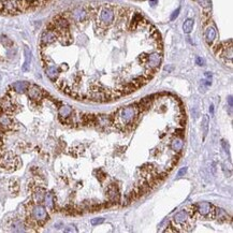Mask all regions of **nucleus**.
Instances as JSON below:
<instances>
[{
  "mask_svg": "<svg viewBox=\"0 0 233 233\" xmlns=\"http://www.w3.org/2000/svg\"><path fill=\"white\" fill-rule=\"evenodd\" d=\"M186 172H187V167L182 168L181 170L178 171V173H177V177H182V176H184V175L186 174Z\"/></svg>",
  "mask_w": 233,
  "mask_h": 233,
  "instance_id": "24",
  "label": "nucleus"
},
{
  "mask_svg": "<svg viewBox=\"0 0 233 233\" xmlns=\"http://www.w3.org/2000/svg\"><path fill=\"white\" fill-rule=\"evenodd\" d=\"M150 104H152V101H150V98H144V99H142V101H140L136 104V108H138L139 112H141L148 109L150 107Z\"/></svg>",
  "mask_w": 233,
  "mask_h": 233,
  "instance_id": "16",
  "label": "nucleus"
},
{
  "mask_svg": "<svg viewBox=\"0 0 233 233\" xmlns=\"http://www.w3.org/2000/svg\"><path fill=\"white\" fill-rule=\"evenodd\" d=\"M44 204H45L46 207L48 208H54V196L50 192H46L44 196V200H43Z\"/></svg>",
  "mask_w": 233,
  "mask_h": 233,
  "instance_id": "17",
  "label": "nucleus"
},
{
  "mask_svg": "<svg viewBox=\"0 0 233 233\" xmlns=\"http://www.w3.org/2000/svg\"><path fill=\"white\" fill-rule=\"evenodd\" d=\"M215 217L218 218V220H222V219H228L229 216L228 214L224 212V210H220V208H217V210H215Z\"/></svg>",
  "mask_w": 233,
  "mask_h": 233,
  "instance_id": "21",
  "label": "nucleus"
},
{
  "mask_svg": "<svg viewBox=\"0 0 233 233\" xmlns=\"http://www.w3.org/2000/svg\"><path fill=\"white\" fill-rule=\"evenodd\" d=\"M221 145H222V147H224V152H226L227 154H229V144H228V142H227L226 140H222L221 141Z\"/></svg>",
  "mask_w": 233,
  "mask_h": 233,
  "instance_id": "25",
  "label": "nucleus"
},
{
  "mask_svg": "<svg viewBox=\"0 0 233 233\" xmlns=\"http://www.w3.org/2000/svg\"><path fill=\"white\" fill-rule=\"evenodd\" d=\"M210 112L212 114L214 113V107H213V104H210Z\"/></svg>",
  "mask_w": 233,
  "mask_h": 233,
  "instance_id": "30",
  "label": "nucleus"
},
{
  "mask_svg": "<svg viewBox=\"0 0 233 233\" xmlns=\"http://www.w3.org/2000/svg\"><path fill=\"white\" fill-rule=\"evenodd\" d=\"M228 103H229V109H230V114H231V110H232V107H233L232 96H229V98H228Z\"/></svg>",
  "mask_w": 233,
  "mask_h": 233,
  "instance_id": "26",
  "label": "nucleus"
},
{
  "mask_svg": "<svg viewBox=\"0 0 233 233\" xmlns=\"http://www.w3.org/2000/svg\"><path fill=\"white\" fill-rule=\"evenodd\" d=\"M108 196H109L110 202H112V203H117L119 201V191L115 185H112L109 187Z\"/></svg>",
  "mask_w": 233,
  "mask_h": 233,
  "instance_id": "8",
  "label": "nucleus"
},
{
  "mask_svg": "<svg viewBox=\"0 0 233 233\" xmlns=\"http://www.w3.org/2000/svg\"><path fill=\"white\" fill-rule=\"evenodd\" d=\"M19 165V159L13 153H0V168L5 170H14Z\"/></svg>",
  "mask_w": 233,
  "mask_h": 233,
  "instance_id": "4",
  "label": "nucleus"
},
{
  "mask_svg": "<svg viewBox=\"0 0 233 233\" xmlns=\"http://www.w3.org/2000/svg\"><path fill=\"white\" fill-rule=\"evenodd\" d=\"M27 95L31 100H40L43 96V91L37 85L29 84V86L27 88Z\"/></svg>",
  "mask_w": 233,
  "mask_h": 233,
  "instance_id": "6",
  "label": "nucleus"
},
{
  "mask_svg": "<svg viewBox=\"0 0 233 233\" xmlns=\"http://www.w3.org/2000/svg\"><path fill=\"white\" fill-rule=\"evenodd\" d=\"M138 114L139 110L136 105H129V107L122 108L120 110H118L115 117L113 118V122H115L119 127L127 126V125H130L131 122H133Z\"/></svg>",
  "mask_w": 233,
  "mask_h": 233,
  "instance_id": "2",
  "label": "nucleus"
},
{
  "mask_svg": "<svg viewBox=\"0 0 233 233\" xmlns=\"http://www.w3.org/2000/svg\"><path fill=\"white\" fill-rule=\"evenodd\" d=\"M193 24H195V22H193V19H191V18L186 19L185 23L183 24L184 32H185V34H190V32L192 31V29H193Z\"/></svg>",
  "mask_w": 233,
  "mask_h": 233,
  "instance_id": "18",
  "label": "nucleus"
},
{
  "mask_svg": "<svg viewBox=\"0 0 233 233\" xmlns=\"http://www.w3.org/2000/svg\"><path fill=\"white\" fill-rule=\"evenodd\" d=\"M208 124H210V119H208L207 115L203 116V119H202V128H203V133H204V139L207 136L208 133Z\"/></svg>",
  "mask_w": 233,
  "mask_h": 233,
  "instance_id": "19",
  "label": "nucleus"
},
{
  "mask_svg": "<svg viewBox=\"0 0 233 233\" xmlns=\"http://www.w3.org/2000/svg\"><path fill=\"white\" fill-rule=\"evenodd\" d=\"M25 53H26V62L23 67L24 71H28L29 70V66H30V59H31V55H30V51L27 48H25Z\"/></svg>",
  "mask_w": 233,
  "mask_h": 233,
  "instance_id": "20",
  "label": "nucleus"
},
{
  "mask_svg": "<svg viewBox=\"0 0 233 233\" xmlns=\"http://www.w3.org/2000/svg\"><path fill=\"white\" fill-rule=\"evenodd\" d=\"M197 2H199L200 5H202V7L204 8H208L210 5V0H196Z\"/></svg>",
  "mask_w": 233,
  "mask_h": 233,
  "instance_id": "22",
  "label": "nucleus"
},
{
  "mask_svg": "<svg viewBox=\"0 0 233 233\" xmlns=\"http://www.w3.org/2000/svg\"><path fill=\"white\" fill-rule=\"evenodd\" d=\"M52 0H0V13L16 15L43 7Z\"/></svg>",
  "mask_w": 233,
  "mask_h": 233,
  "instance_id": "1",
  "label": "nucleus"
},
{
  "mask_svg": "<svg viewBox=\"0 0 233 233\" xmlns=\"http://www.w3.org/2000/svg\"><path fill=\"white\" fill-rule=\"evenodd\" d=\"M13 126H14V122L12 117L10 116V114L0 112V129L8 130L13 128Z\"/></svg>",
  "mask_w": 233,
  "mask_h": 233,
  "instance_id": "5",
  "label": "nucleus"
},
{
  "mask_svg": "<svg viewBox=\"0 0 233 233\" xmlns=\"http://www.w3.org/2000/svg\"><path fill=\"white\" fill-rule=\"evenodd\" d=\"M29 86V83L24 81H19V82H15L11 85V88L13 89L15 93L18 94H24L25 91H27V88Z\"/></svg>",
  "mask_w": 233,
  "mask_h": 233,
  "instance_id": "9",
  "label": "nucleus"
},
{
  "mask_svg": "<svg viewBox=\"0 0 233 233\" xmlns=\"http://www.w3.org/2000/svg\"><path fill=\"white\" fill-rule=\"evenodd\" d=\"M178 13H179V9H177L176 11L173 12L172 16H171V19H172V20H173V19H175V18H176L177 16H178Z\"/></svg>",
  "mask_w": 233,
  "mask_h": 233,
  "instance_id": "28",
  "label": "nucleus"
},
{
  "mask_svg": "<svg viewBox=\"0 0 233 233\" xmlns=\"http://www.w3.org/2000/svg\"><path fill=\"white\" fill-rule=\"evenodd\" d=\"M197 61H198V63H199V65H200V66H202V65H203V60H202V59L201 58H198L197 59Z\"/></svg>",
  "mask_w": 233,
  "mask_h": 233,
  "instance_id": "29",
  "label": "nucleus"
},
{
  "mask_svg": "<svg viewBox=\"0 0 233 233\" xmlns=\"http://www.w3.org/2000/svg\"><path fill=\"white\" fill-rule=\"evenodd\" d=\"M103 221V218H94V219H91V224L93 226H98V224H101Z\"/></svg>",
  "mask_w": 233,
  "mask_h": 233,
  "instance_id": "23",
  "label": "nucleus"
},
{
  "mask_svg": "<svg viewBox=\"0 0 233 233\" xmlns=\"http://www.w3.org/2000/svg\"><path fill=\"white\" fill-rule=\"evenodd\" d=\"M157 2V0H150V3H152V5H155Z\"/></svg>",
  "mask_w": 233,
  "mask_h": 233,
  "instance_id": "31",
  "label": "nucleus"
},
{
  "mask_svg": "<svg viewBox=\"0 0 233 233\" xmlns=\"http://www.w3.org/2000/svg\"><path fill=\"white\" fill-rule=\"evenodd\" d=\"M48 219V214L46 208L41 204L34 203L30 205L28 210V217L27 221L29 224H36V226H41L43 224L46 220Z\"/></svg>",
  "mask_w": 233,
  "mask_h": 233,
  "instance_id": "3",
  "label": "nucleus"
},
{
  "mask_svg": "<svg viewBox=\"0 0 233 233\" xmlns=\"http://www.w3.org/2000/svg\"><path fill=\"white\" fill-rule=\"evenodd\" d=\"M204 36H205V41L210 45V44H212V43L214 42V40L216 39V36H217V32H216V29H215V28L212 27V26H210V27L206 28Z\"/></svg>",
  "mask_w": 233,
  "mask_h": 233,
  "instance_id": "11",
  "label": "nucleus"
},
{
  "mask_svg": "<svg viewBox=\"0 0 233 233\" xmlns=\"http://www.w3.org/2000/svg\"><path fill=\"white\" fill-rule=\"evenodd\" d=\"M58 114L61 118H68L73 114V110L72 108L69 107V105H62V107L59 108Z\"/></svg>",
  "mask_w": 233,
  "mask_h": 233,
  "instance_id": "14",
  "label": "nucleus"
},
{
  "mask_svg": "<svg viewBox=\"0 0 233 233\" xmlns=\"http://www.w3.org/2000/svg\"><path fill=\"white\" fill-rule=\"evenodd\" d=\"M188 217H189V215H188V213L186 210H181V212H178V213L174 216L173 220H174V222L177 224H184L187 221Z\"/></svg>",
  "mask_w": 233,
  "mask_h": 233,
  "instance_id": "13",
  "label": "nucleus"
},
{
  "mask_svg": "<svg viewBox=\"0 0 233 233\" xmlns=\"http://www.w3.org/2000/svg\"><path fill=\"white\" fill-rule=\"evenodd\" d=\"M10 231L13 232H24L25 231V226H24L23 221L19 219H13L11 221V224H9Z\"/></svg>",
  "mask_w": 233,
  "mask_h": 233,
  "instance_id": "10",
  "label": "nucleus"
},
{
  "mask_svg": "<svg viewBox=\"0 0 233 233\" xmlns=\"http://www.w3.org/2000/svg\"><path fill=\"white\" fill-rule=\"evenodd\" d=\"M75 227H73V226H69L68 228L67 229H65V232H76V229H74Z\"/></svg>",
  "mask_w": 233,
  "mask_h": 233,
  "instance_id": "27",
  "label": "nucleus"
},
{
  "mask_svg": "<svg viewBox=\"0 0 233 233\" xmlns=\"http://www.w3.org/2000/svg\"><path fill=\"white\" fill-rule=\"evenodd\" d=\"M196 210L202 216H207L210 212H213V205L210 204L208 202H200L196 205Z\"/></svg>",
  "mask_w": 233,
  "mask_h": 233,
  "instance_id": "7",
  "label": "nucleus"
},
{
  "mask_svg": "<svg viewBox=\"0 0 233 233\" xmlns=\"http://www.w3.org/2000/svg\"><path fill=\"white\" fill-rule=\"evenodd\" d=\"M44 196H45V191H44L42 188L38 187L36 190H34V192L32 193V200H34V203H37V204L42 203L43 200H44Z\"/></svg>",
  "mask_w": 233,
  "mask_h": 233,
  "instance_id": "12",
  "label": "nucleus"
},
{
  "mask_svg": "<svg viewBox=\"0 0 233 233\" xmlns=\"http://www.w3.org/2000/svg\"><path fill=\"white\" fill-rule=\"evenodd\" d=\"M183 145H184L183 140H182L181 138H176L171 142V148H172L174 152L179 153L182 150V148H183Z\"/></svg>",
  "mask_w": 233,
  "mask_h": 233,
  "instance_id": "15",
  "label": "nucleus"
}]
</instances>
